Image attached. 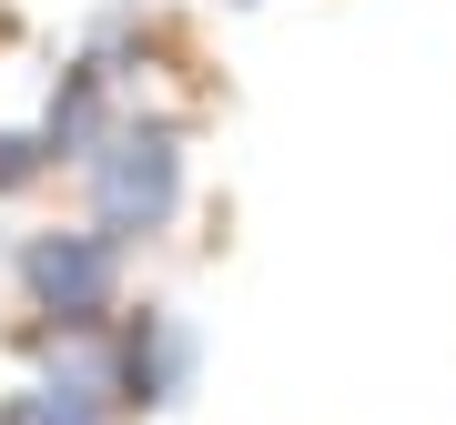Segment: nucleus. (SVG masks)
Masks as SVG:
<instances>
[{"label": "nucleus", "instance_id": "nucleus-1", "mask_svg": "<svg viewBox=\"0 0 456 425\" xmlns=\"http://www.w3.org/2000/svg\"><path fill=\"white\" fill-rule=\"evenodd\" d=\"M173 193H183V163H173V132H142L102 163V223L112 233H152L173 223Z\"/></svg>", "mask_w": 456, "mask_h": 425}, {"label": "nucleus", "instance_id": "nucleus-2", "mask_svg": "<svg viewBox=\"0 0 456 425\" xmlns=\"http://www.w3.org/2000/svg\"><path fill=\"white\" fill-rule=\"evenodd\" d=\"M31 294L61 314V325H92V314L112 304V253H102L92 233H61V244L31 253Z\"/></svg>", "mask_w": 456, "mask_h": 425}, {"label": "nucleus", "instance_id": "nucleus-3", "mask_svg": "<svg viewBox=\"0 0 456 425\" xmlns=\"http://www.w3.org/2000/svg\"><path fill=\"white\" fill-rule=\"evenodd\" d=\"M122 385H132V405H173L183 385H193V334L173 325V314H142L122 344Z\"/></svg>", "mask_w": 456, "mask_h": 425}]
</instances>
